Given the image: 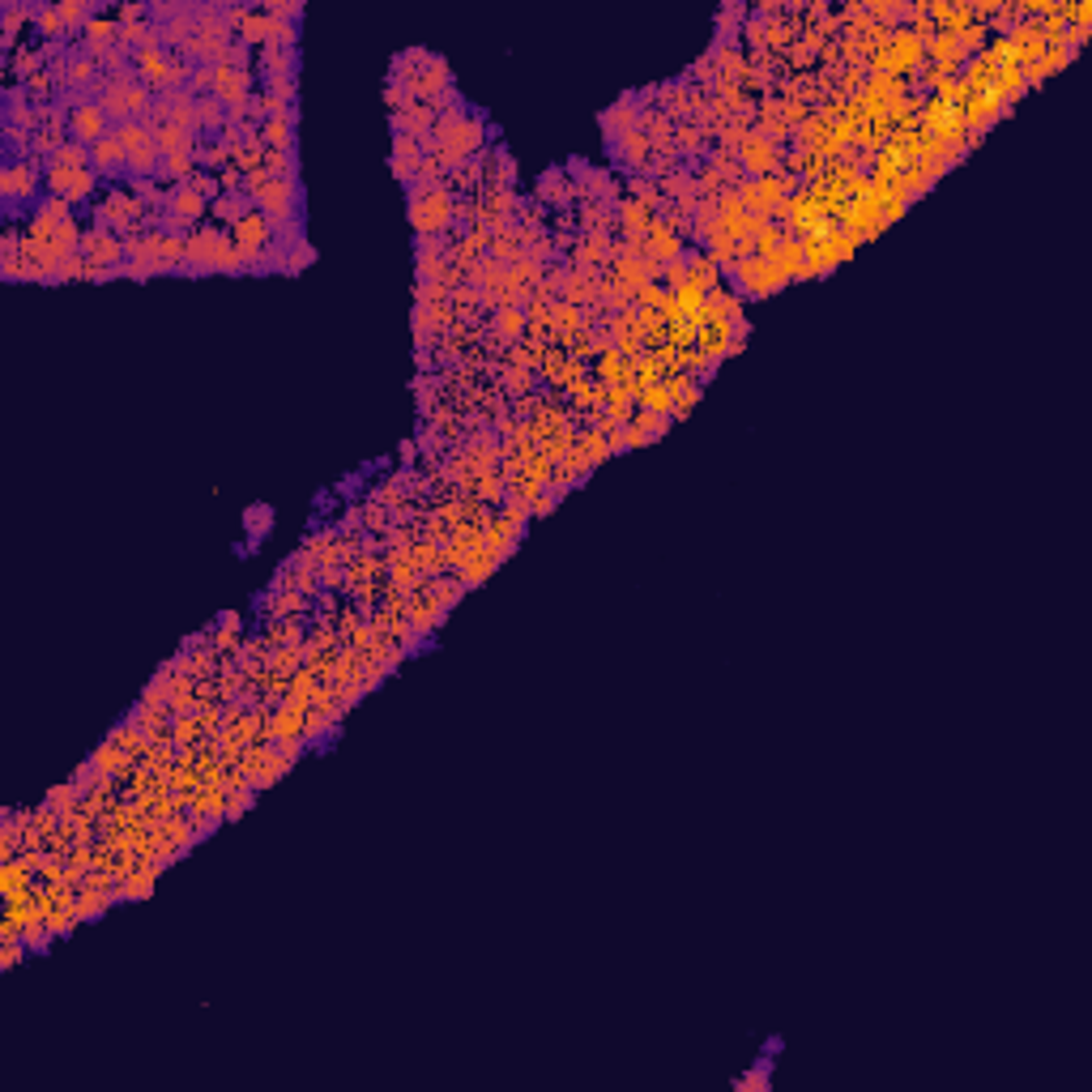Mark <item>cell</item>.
Masks as SVG:
<instances>
[{
	"label": "cell",
	"instance_id": "2",
	"mask_svg": "<svg viewBox=\"0 0 1092 1092\" xmlns=\"http://www.w3.org/2000/svg\"><path fill=\"white\" fill-rule=\"evenodd\" d=\"M103 112L112 116L116 124H128V120H142L145 107H150V86L145 82H133V77H116V82L103 86Z\"/></svg>",
	"mask_w": 1092,
	"mask_h": 1092
},
{
	"label": "cell",
	"instance_id": "21",
	"mask_svg": "<svg viewBox=\"0 0 1092 1092\" xmlns=\"http://www.w3.org/2000/svg\"><path fill=\"white\" fill-rule=\"evenodd\" d=\"M261 137H265L270 150H286V145H291V120H286V116H270L261 128Z\"/></svg>",
	"mask_w": 1092,
	"mask_h": 1092
},
{
	"label": "cell",
	"instance_id": "28",
	"mask_svg": "<svg viewBox=\"0 0 1092 1092\" xmlns=\"http://www.w3.org/2000/svg\"><path fill=\"white\" fill-rule=\"evenodd\" d=\"M270 516H273L270 508H252V516H247V525H252V530H265V525H270Z\"/></svg>",
	"mask_w": 1092,
	"mask_h": 1092
},
{
	"label": "cell",
	"instance_id": "16",
	"mask_svg": "<svg viewBox=\"0 0 1092 1092\" xmlns=\"http://www.w3.org/2000/svg\"><path fill=\"white\" fill-rule=\"evenodd\" d=\"M86 252H91V261H94V265H107V273H112V265L120 261V256L128 252V247H124V244H120V240H116V235H112V226H98V231L91 235V240H86Z\"/></svg>",
	"mask_w": 1092,
	"mask_h": 1092
},
{
	"label": "cell",
	"instance_id": "25",
	"mask_svg": "<svg viewBox=\"0 0 1092 1092\" xmlns=\"http://www.w3.org/2000/svg\"><path fill=\"white\" fill-rule=\"evenodd\" d=\"M273 734H277V739H291V734H299V717H295V713H282V717L273 721Z\"/></svg>",
	"mask_w": 1092,
	"mask_h": 1092
},
{
	"label": "cell",
	"instance_id": "27",
	"mask_svg": "<svg viewBox=\"0 0 1092 1092\" xmlns=\"http://www.w3.org/2000/svg\"><path fill=\"white\" fill-rule=\"evenodd\" d=\"M17 883H22V867H5V892H9V897H17V892H22Z\"/></svg>",
	"mask_w": 1092,
	"mask_h": 1092
},
{
	"label": "cell",
	"instance_id": "10",
	"mask_svg": "<svg viewBox=\"0 0 1092 1092\" xmlns=\"http://www.w3.org/2000/svg\"><path fill=\"white\" fill-rule=\"evenodd\" d=\"M47 184H52L56 201L77 205V201H86V196L94 193V167H56V163H52V175H47Z\"/></svg>",
	"mask_w": 1092,
	"mask_h": 1092
},
{
	"label": "cell",
	"instance_id": "14",
	"mask_svg": "<svg viewBox=\"0 0 1092 1092\" xmlns=\"http://www.w3.org/2000/svg\"><path fill=\"white\" fill-rule=\"evenodd\" d=\"M91 167L103 175H120L128 167V154H124L120 137H116V128H112V137H103L98 145H91Z\"/></svg>",
	"mask_w": 1092,
	"mask_h": 1092
},
{
	"label": "cell",
	"instance_id": "23",
	"mask_svg": "<svg viewBox=\"0 0 1092 1092\" xmlns=\"http://www.w3.org/2000/svg\"><path fill=\"white\" fill-rule=\"evenodd\" d=\"M521 329H525V316L516 312V307H500V333H504V337H516Z\"/></svg>",
	"mask_w": 1092,
	"mask_h": 1092
},
{
	"label": "cell",
	"instance_id": "1",
	"mask_svg": "<svg viewBox=\"0 0 1092 1092\" xmlns=\"http://www.w3.org/2000/svg\"><path fill=\"white\" fill-rule=\"evenodd\" d=\"M482 145V120H474V116H444L440 124H435V154H440L444 167H461L470 154H479Z\"/></svg>",
	"mask_w": 1092,
	"mask_h": 1092
},
{
	"label": "cell",
	"instance_id": "4",
	"mask_svg": "<svg viewBox=\"0 0 1092 1092\" xmlns=\"http://www.w3.org/2000/svg\"><path fill=\"white\" fill-rule=\"evenodd\" d=\"M449 222H453V196L444 193V188H419V193L410 196V226L423 235V240L440 235Z\"/></svg>",
	"mask_w": 1092,
	"mask_h": 1092
},
{
	"label": "cell",
	"instance_id": "24",
	"mask_svg": "<svg viewBox=\"0 0 1092 1092\" xmlns=\"http://www.w3.org/2000/svg\"><path fill=\"white\" fill-rule=\"evenodd\" d=\"M65 77H68V82H73V86H77V82H91V77H94V61H86V56H77L73 65H65Z\"/></svg>",
	"mask_w": 1092,
	"mask_h": 1092
},
{
	"label": "cell",
	"instance_id": "22",
	"mask_svg": "<svg viewBox=\"0 0 1092 1092\" xmlns=\"http://www.w3.org/2000/svg\"><path fill=\"white\" fill-rule=\"evenodd\" d=\"M222 116H226V107L218 103L214 94H210V98H205V94L196 98V120H201V128H218V124H222Z\"/></svg>",
	"mask_w": 1092,
	"mask_h": 1092
},
{
	"label": "cell",
	"instance_id": "11",
	"mask_svg": "<svg viewBox=\"0 0 1092 1092\" xmlns=\"http://www.w3.org/2000/svg\"><path fill=\"white\" fill-rule=\"evenodd\" d=\"M214 98H218V103H222L231 116H240V112H244V98H247V77H244V68L218 61V65H214Z\"/></svg>",
	"mask_w": 1092,
	"mask_h": 1092
},
{
	"label": "cell",
	"instance_id": "15",
	"mask_svg": "<svg viewBox=\"0 0 1092 1092\" xmlns=\"http://www.w3.org/2000/svg\"><path fill=\"white\" fill-rule=\"evenodd\" d=\"M922 56V39L918 35H888V52L879 56V65L897 68V73H905V68H913V61Z\"/></svg>",
	"mask_w": 1092,
	"mask_h": 1092
},
{
	"label": "cell",
	"instance_id": "6",
	"mask_svg": "<svg viewBox=\"0 0 1092 1092\" xmlns=\"http://www.w3.org/2000/svg\"><path fill=\"white\" fill-rule=\"evenodd\" d=\"M270 240H273V222H270V218H265L261 210H247L240 222L231 226V244H235V252H240V265L261 261L265 247H270Z\"/></svg>",
	"mask_w": 1092,
	"mask_h": 1092
},
{
	"label": "cell",
	"instance_id": "7",
	"mask_svg": "<svg viewBox=\"0 0 1092 1092\" xmlns=\"http://www.w3.org/2000/svg\"><path fill=\"white\" fill-rule=\"evenodd\" d=\"M252 201L261 205V214L277 226V222H286V218L295 214V205H299V193H295V184L286 180V175H265L261 184H252Z\"/></svg>",
	"mask_w": 1092,
	"mask_h": 1092
},
{
	"label": "cell",
	"instance_id": "13",
	"mask_svg": "<svg viewBox=\"0 0 1092 1092\" xmlns=\"http://www.w3.org/2000/svg\"><path fill=\"white\" fill-rule=\"evenodd\" d=\"M742 163H747V171H756L764 180V175L777 171V150L768 145V137L751 133V137H742Z\"/></svg>",
	"mask_w": 1092,
	"mask_h": 1092
},
{
	"label": "cell",
	"instance_id": "20",
	"mask_svg": "<svg viewBox=\"0 0 1092 1092\" xmlns=\"http://www.w3.org/2000/svg\"><path fill=\"white\" fill-rule=\"evenodd\" d=\"M393 171H397V180H414L419 175V145H414V137H397Z\"/></svg>",
	"mask_w": 1092,
	"mask_h": 1092
},
{
	"label": "cell",
	"instance_id": "9",
	"mask_svg": "<svg viewBox=\"0 0 1092 1092\" xmlns=\"http://www.w3.org/2000/svg\"><path fill=\"white\" fill-rule=\"evenodd\" d=\"M68 133H73L77 145H98L103 137H112V116L103 112V103H73Z\"/></svg>",
	"mask_w": 1092,
	"mask_h": 1092
},
{
	"label": "cell",
	"instance_id": "29",
	"mask_svg": "<svg viewBox=\"0 0 1092 1092\" xmlns=\"http://www.w3.org/2000/svg\"><path fill=\"white\" fill-rule=\"evenodd\" d=\"M94 764H98V768H116V764H120V756L107 747V751H98V756H94Z\"/></svg>",
	"mask_w": 1092,
	"mask_h": 1092
},
{
	"label": "cell",
	"instance_id": "12",
	"mask_svg": "<svg viewBox=\"0 0 1092 1092\" xmlns=\"http://www.w3.org/2000/svg\"><path fill=\"white\" fill-rule=\"evenodd\" d=\"M167 205H171V222H196V218L205 214V184L201 180H188L180 184L171 196H167Z\"/></svg>",
	"mask_w": 1092,
	"mask_h": 1092
},
{
	"label": "cell",
	"instance_id": "8",
	"mask_svg": "<svg viewBox=\"0 0 1092 1092\" xmlns=\"http://www.w3.org/2000/svg\"><path fill=\"white\" fill-rule=\"evenodd\" d=\"M734 270H739V286L747 295H772L790 282V277L777 270V261H768V256H742Z\"/></svg>",
	"mask_w": 1092,
	"mask_h": 1092
},
{
	"label": "cell",
	"instance_id": "18",
	"mask_svg": "<svg viewBox=\"0 0 1092 1092\" xmlns=\"http://www.w3.org/2000/svg\"><path fill=\"white\" fill-rule=\"evenodd\" d=\"M0 193H5V201H26V196H35V171L31 167H9V171L0 175Z\"/></svg>",
	"mask_w": 1092,
	"mask_h": 1092
},
{
	"label": "cell",
	"instance_id": "19",
	"mask_svg": "<svg viewBox=\"0 0 1092 1092\" xmlns=\"http://www.w3.org/2000/svg\"><path fill=\"white\" fill-rule=\"evenodd\" d=\"M154 137H158V150H163V158H171V154H193V133H188V128L158 124Z\"/></svg>",
	"mask_w": 1092,
	"mask_h": 1092
},
{
	"label": "cell",
	"instance_id": "17",
	"mask_svg": "<svg viewBox=\"0 0 1092 1092\" xmlns=\"http://www.w3.org/2000/svg\"><path fill=\"white\" fill-rule=\"evenodd\" d=\"M137 214H142V205H137L133 196L112 193V196H107V205L98 210V222H103V226H128Z\"/></svg>",
	"mask_w": 1092,
	"mask_h": 1092
},
{
	"label": "cell",
	"instance_id": "5",
	"mask_svg": "<svg viewBox=\"0 0 1092 1092\" xmlns=\"http://www.w3.org/2000/svg\"><path fill=\"white\" fill-rule=\"evenodd\" d=\"M188 265L193 270H235L240 252H235V244L226 235L196 231V235H188Z\"/></svg>",
	"mask_w": 1092,
	"mask_h": 1092
},
{
	"label": "cell",
	"instance_id": "3",
	"mask_svg": "<svg viewBox=\"0 0 1092 1092\" xmlns=\"http://www.w3.org/2000/svg\"><path fill=\"white\" fill-rule=\"evenodd\" d=\"M116 137H120V145L128 154V171H133V175H154L158 171V158H163V150H158V137H154L150 124H142V120L116 124Z\"/></svg>",
	"mask_w": 1092,
	"mask_h": 1092
},
{
	"label": "cell",
	"instance_id": "26",
	"mask_svg": "<svg viewBox=\"0 0 1092 1092\" xmlns=\"http://www.w3.org/2000/svg\"><path fill=\"white\" fill-rule=\"evenodd\" d=\"M82 17H86V5H73V0H65V5H61V22L65 26H77Z\"/></svg>",
	"mask_w": 1092,
	"mask_h": 1092
}]
</instances>
